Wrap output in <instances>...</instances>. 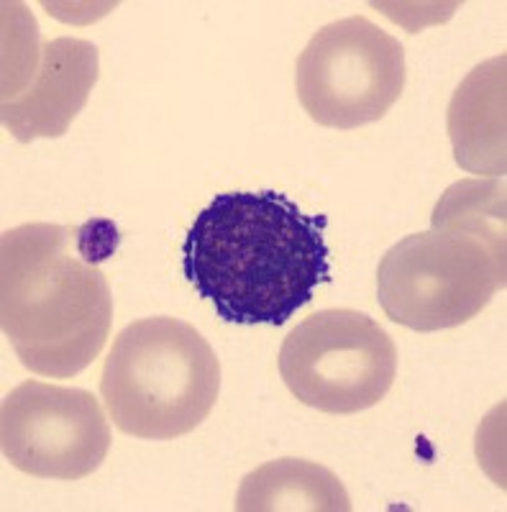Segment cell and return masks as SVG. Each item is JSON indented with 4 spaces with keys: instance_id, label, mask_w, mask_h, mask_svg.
Masks as SVG:
<instances>
[{
    "instance_id": "1",
    "label": "cell",
    "mask_w": 507,
    "mask_h": 512,
    "mask_svg": "<svg viewBox=\"0 0 507 512\" xmlns=\"http://www.w3.org/2000/svg\"><path fill=\"white\" fill-rule=\"evenodd\" d=\"M326 226L282 192H223L187 231L185 277L226 323L285 326L333 280Z\"/></svg>"
},
{
    "instance_id": "2",
    "label": "cell",
    "mask_w": 507,
    "mask_h": 512,
    "mask_svg": "<svg viewBox=\"0 0 507 512\" xmlns=\"http://www.w3.org/2000/svg\"><path fill=\"white\" fill-rule=\"evenodd\" d=\"M0 323L18 361L41 377L88 369L113 326L111 285L77 249V228L24 223L0 239Z\"/></svg>"
},
{
    "instance_id": "3",
    "label": "cell",
    "mask_w": 507,
    "mask_h": 512,
    "mask_svg": "<svg viewBox=\"0 0 507 512\" xmlns=\"http://www.w3.org/2000/svg\"><path fill=\"white\" fill-rule=\"evenodd\" d=\"M221 392L213 346L185 320L154 315L129 323L103 364L100 395L113 425L141 441L193 433Z\"/></svg>"
},
{
    "instance_id": "4",
    "label": "cell",
    "mask_w": 507,
    "mask_h": 512,
    "mask_svg": "<svg viewBox=\"0 0 507 512\" xmlns=\"http://www.w3.org/2000/svg\"><path fill=\"white\" fill-rule=\"evenodd\" d=\"M505 241L456 223H431L405 236L377 267L379 305L410 331L464 326L505 290Z\"/></svg>"
},
{
    "instance_id": "5",
    "label": "cell",
    "mask_w": 507,
    "mask_h": 512,
    "mask_svg": "<svg viewBox=\"0 0 507 512\" xmlns=\"http://www.w3.org/2000/svg\"><path fill=\"white\" fill-rule=\"evenodd\" d=\"M277 364L295 400L328 415H354L392 390L397 349L367 313L318 310L282 341Z\"/></svg>"
},
{
    "instance_id": "6",
    "label": "cell",
    "mask_w": 507,
    "mask_h": 512,
    "mask_svg": "<svg viewBox=\"0 0 507 512\" xmlns=\"http://www.w3.org/2000/svg\"><path fill=\"white\" fill-rule=\"evenodd\" d=\"M403 44L364 16L323 26L298 57V98L315 123L338 131L385 118L405 90Z\"/></svg>"
},
{
    "instance_id": "7",
    "label": "cell",
    "mask_w": 507,
    "mask_h": 512,
    "mask_svg": "<svg viewBox=\"0 0 507 512\" xmlns=\"http://www.w3.org/2000/svg\"><path fill=\"white\" fill-rule=\"evenodd\" d=\"M0 446L18 472L75 482L105 461L111 425L93 392L29 379L3 400Z\"/></svg>"
},
{
    "instance_id": "8",
    "label": "cell",
    "mask_w": 507,
    "mask_h": 512,
    "mask_svg": "<svg viewBox=\"0 0 507 512\" xmlns=\"http://www.w3.org/2000/svg\"><path fill=\"white\" fill-rule=\"evenodd\" d=\"M100 75L98 47L88 39L59 36L41 44L34 75L13 98L3 100V126L18 141L59 139L85 108Z\"/></svg>"
},
{
    "instance_id": "9",
    "label": "cell",
    "mask_w": 507,
    "mask_h": 512,
    "mask_svg": "<svg viewBox=\"0 0 507 512\" xmlns=\"http://www.w3.org/2000/svg\"><path fill=\"white\" fill-rule=\"evenodd\" d=\"M449 136L454 159L472 175L507 172V57L474 67L449 103Z\"/></svg>"
},
{
    "instance_id": "10",
    "label": "cell",
    "mask_w": 507,
    "mask_h": 512,
    "mask_svg": "<svg viewBox=\"0 0 507 512\" xmlns=\"http://www.w3.org/2000/svg\"><path fill=\"white\" fill-rule=\"evenodd\" d=\"M239 512H349L344 482L305 459L267 461L241 479L236 495Z\"/></svg>"
},
{
    "instance_id": "11",
    "label": "cell",
    "mask_w": 507,
    "mask_h": 512,
    "mask_svg": "<svg viewBox=\"0 0 507 512\" xmlns=\"http://www.w3.org/2000/svg\"><path fill=\"white\" fill-rule=\"evenodd\" d=\"M118 244H121V233H118L113 221L93 218V221L77 228V249H80L82 259L90 264H100L105 259H111L116 254Z\"/></svg>"
}]
</instances>
